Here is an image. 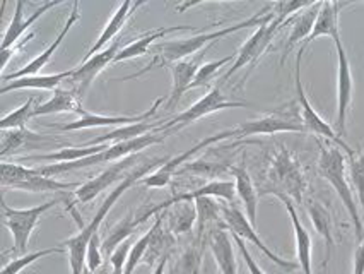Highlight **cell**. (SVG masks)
Here are the masks:
<instances>
[{"instance_id":"f546056e","label":"cell","mask_w":364,"mask_h":274,"mask_svg":"<svg viewBox=\"0 0 364 274\" xmlns=\"http://www.w3.org/2000/svg\"><path fill=\"white\" fill-rule=\"evenodd\" d=\"M161 125V122H141V124H132V125H124V127H117L112 132L103 134V136L91 139L87 142V146H100V144H118V142H125V141H132V139L142 137L146 134L154 132L158 130Z\"/></svg>"},{"instance_id":"d4e9b609","label":"cell","mask_w":364,"mask_h":274,"mask_svg":"<svg viewBox=\"0 0 364 274\" xmlns=\"http://www.w3.org/2000/svg\"><path fill=\"white\" fill-rule=\"evenodd\" d=\"M279 201L286 206L287 213H289L291 223H293L294 230V242H296V252H298V264L303 274H313L311 268V237L308 233V230L304 228V225L299 219L298 213H296L294 202L286 199V197H279Z\"/></svg>"},{"instance_id":"4316f807","label":"cell","mask_w":364,"mask_h":274,"mask_svg":"<svg viewBox=\"0 0 364 274\" xmlns=\"http://www.w3.org/2000/svg\"><path fill=\"white\" fill-rule=\"evenodd\" d=\"M209 247L221 274H238L235 247H232L230 233H228V230L224 226L210 231Z\"/></svg>"},{"instance_id":"ee69618b","label":"cell","mask_w":364,"mask_h":274,"mask_svg":"<svg viewBox=\"0 0 364 274\" xmlns=\"http://www.w3.org/2000/svg\"><path fill=\"white\" fill-rule=\"evenodd\" d=\"M130 248H132V243H130V240H127V242L122 243V246L109 255V264H112L113 269L112 274H125V264Z\"/></svg>"},{"instance_id":"74e56055","label":"cell","mask_w":364,"mask_h":274,"mask_svg":"<svg viewBox=\"0 0 364 274\" xmlns=\"http://www.w3.org/2000/svg\"><path fill=\"white\" fill-rule=\"evenodd\" d=\"M154 231H156V221L154 225L151 226L146 233L142 235L137 242L132 243V248H130L129 257H127V264H125V274H134L137 265L144 263V257L147 254V248L151 246V240L154 237Z\"/></svg>"},{"instance_id":"5b68a950","label":"cell","mask_w":364,"mask_h":274,"mask_svg":"<svg viewBox=\"0 0 364 274\" xmlns=\"http://www.w3.org/2000/svg\"><path fill=\"white\" fill-rule=\"evenodd\" d=\"M279 132H306L301 113H299V108L296 110L294 103H289V110H287V107L284 110L279 108L276 112L267 113L264 117L243 122V124L236 125V127L224 130L226 139L274 136V134Z\"/></svg>"},{"instance_id":"7402d4cb","label":"cell","mask_w":364,"mask_h":274,"mask_svg":"<svg viewBox=\"0 0 364 274\" xmlns=\"http://www.w3.org/2000/svg\"><path fill=\"white\" fill-rule=\"evenodd\" d=\"M192 29H193L192 26H169V28H156V29H151V31L142 33V35H139L135 40H132L129 45H125L124 48L120 50V53L117 55L113 64L132 60V58H137V57H144V55L149 53V50H152V46H154L156 41L161 40V38H166L168 35H173V33L192 31Z\"/></svg>"},{"instance_id":"30bf717a","label":"cell","mask_w":364,"mask_h":274,"mask_svg":"<svg viewBox=\"0 0 364 274\" xmlns=\"http://www.w3.org/2000/svg\"><path fill=\"white\" fill-rule=\"evenodd\" d=\"M221 218H223V226L226 228L230 233L238 235L241 240H247V242L255 246L258 251L264 254L267 259L272 260L277 268H281L282 271L286 273H293L296 269H299V264L293 263V260L282 259L281 255H277L276 252L270 251V247H267V243L258 237L255 226L250 223V219L247 218V214L243 213L240 208H236L235 204H221Z\"/></svg>"},{"instance_id":"b9f144b4","label":"cell","mask_w":364,"mask_h":274,"mask_svg":"<svg viewBox=\"0 0 364 274\" xmlns=\"http://www.w3.org/2000/svg\"><path fill=\"white\" fill-rule=\"evenodd\" d=\"M103 264V248H101L100 235H95L89 242L87 254H86V268L91 274H95Z\"/></svg>"},{"instance_id":"f35d334b","label":"cell","mask_w":364,"mask_h":274,"mask_svg":"<svg viewBox=\"0 0 364 274\" xmlns=\"http://www.w3.org/2000/svg\"><path fill=\"white\" fill-rule=\"evenodd\" d=\"M235 57L236 55H228V57L219 58V60L202 64V67L198 69V73L196 75V79H193L192 86H190V90H197V88L207 86V84L213 81V79L215 78V74H218L224 65L230 64V62H235Z\"/></svg>"},{"instance_id":"d6a6232c","label":"cell","mask_w":364,"mask_h":274,"mask_svg":"<svg viewBox=\"0 0 364 274\" xmlns=\"http://www.w3.org/2000/svg\"><path fill=\"white\" fill-rule=\"evenodd\" d=\"M163 216L168 221L169 233H188L197 221V208L190 202H183L168 208V213H163Z\"/></svg>"},{"instance_id":"ab89813d","label":"cell","mask_w":364,"mask_h":274,"mask_svg":"<svg viewBox=\"0 0 364 274\" xmlns=\"http://www.w3.org/2000/svg\"><path fill=\"white\" fill-rule=\"evenodd\" d=\"M202 264V248L190 247L183 252V255L178 259V263L173 268L171 274H198Z\"/></svg>"},{"instance_id":"f6af8a7d","label":"cell","mask_w":364,"mask_h":274,"mask_svg":"<svg viewBox=\"0 0 364 274\" xmlns=\"http://www.w3.org/2000/svg\"><path fill=\"white\" fill-rule=\"evenodd\" d=\"M231 235H232V233H231ZM232 240H235L236 247H238L240 254H241V257H243L245 264H247L248 273H250V274H265L264 269H262L260 265H258V264L255 263V259H253L252 254H250L248 247L245 246V240H241V238L238 237V235H232Z\"/></svg>"},{"instance_id":"603a6c76","label":"cell","mask_w":364,"mask_h":274,"mask_svg":"<svg viewBox=\"0 0 364 274\" xmlns=\"http://www.w3.org/2000/svg\"><path fill=\"white\" fill-rule=\"evenodd\" d=\"M142 6H146V2H129V0H127V2L120 4V6L117 7V11L113 12L112 19L107 23V26L103 28V31H101L98 40L95 41V45H92L91 48H89L86 58L92 57V55H96L100 52H103L105 48H108L109 41L115 40V36L122 31V28L125 26L127 21L132 18L134 12L139 11V7H142Z\"/></svg>"},{"instance_id":"681fc988","label":"cell","mask_w":364,"mask_h":274,"mask_svg":"<svg viewBox=\"0 0 364 274\" xmlns=\"http://www.w3.org/2000/svg\"><path fill=\"white\" fill-rule=\"evenodd\" d=\"M87 274H91V273H89V271H87Z\"/></svg>"},{"instance_id":"2e32d148","label":"cell","mask_w":364,"mask_h":274,"mask_svg":"<svg viewBox=\"0 0 364 274\" xmlns=\"http://www.w3.org/2000/svg\"><path fill=\"white\" fill-rule=\"evenodd\" d=\"M79 19H80V4L74 2L72 4V9L69 12V18H67L65 24H63L62 31L58 33L57 38H55V41H52V43L46 46V50L43 53H40L38 57L33 58V60L29 62V64L24 65L23 69L16 70V73H12V74H2V84L16 81V79H21V78H26V75H38V73H40V70L43 69L46 64H48L50 58H52V55L57 52L58 46L62 45V41L65 40V36L69 35L70 28L74 26Z\"/></svg>"},{"instance_id":"f1b7e54d","label":"cell","mask_w":364,"mask_h":274,"mask_svg":"<svg viewBox=\"0 0 364 274\" xmlns=\"http://www.w3.org/2000/svg\"><path fill=\"white\" fill-rule=\"evenodd\" d=\"M65 112H75L80 117L87 112L82 108L80 98L75 95L72 90H55L50 96V100H46L45 103H41L40 107L35 108V117H43V115H53V113H65Z\"/></svg>"},{"instance_id":"9c48e42d","label":"cell","mask_w":364,"mask_h":274,"mask_svg":"<svg viewBox=\"0 0 364 274\" xmlns=\"http://www.w3.org/2000/svg\"><path fill=\"white\" fill-rule=\"evenodd\" d=\"M293 18L282 19L276 16V18L270 21V23L262 24L260 28H257V31L253 33V35L250 36L248 40L243 43V46L238 50V53H236V57H235V62H232V65L226 70V74L223 75L221 81H228L232 74H236L240 69H243V67H247V65L255 67L257 62L260 60L262 55L269 50V46L272 45L274 40H276V36L279 35V33H281L286 26H289Z\"/></svg>"},{"instance_id":"c3c4849f","label":"cell","mask_w":364,"mask_h":274,"mask_svg":"<svg viewBox=\"0 0 364 274\" xmlns=\"http://www.w3.org/2000/svg\"><path fill=\"white\" fill-rule=\"evenodd\" d=\"M84 274H87V268H86V271H84Z\"/></svg>"},{"instance_id":"7c38bea8","label":"cell","mask_w":364,"mask_h":274,"mask_svg":"<svg viewBox=\"0 0 364 274\" xmlns=\"http://www.w3.org/2000/svg\"><path fill=\"white\" fill-rule=\"evenodd\" d=\"M122 48H124V46H122V41H115V43L109 45L108 48H105L103 52L92 55V57L89 58H84L82 64L79 67H74L72 75L65 81L69 84V90L74 91L75 95L82 100L92 81L103 73L105 67L115 62L117 55L120 53Z\"/></svg>"},{"instance_id":"ffe728a7","label":"cell","mask_w":364,"mask_h":274,"mask_svg":"<svg viewBox=\"0 0 364 274\" xmlns=\"http://www.w3.org/2000/svg\"><path fill=\"white\" fill-rule=\"evenodd\" d=\"M202 55L197 53L193 57L185 58V60L176 62L173 64L169 69H171V91H169L168 96V103H166V110H173L180 103L181 96L185 95L192 86L193 79L198 73V69L202 67Z\"/></svg>"},{"instance_id":"484cf974","label":"cell","mask_w":364,"mask_h":274,"mask_svg":"<svg viewBox=\"0 0 364 274\" xmlns=\"http://www.w3.org/2000/svg\"><path fill=\"white\" fill-rule=\"evenodd\" d=\"M230 174L235 176L236 184V196L240 197L245 206V214L250 219L253 226L257 225V209H258V191L253 184L252 175L248 174L245 163L238 164V167H230Z\"/></svg>"},{"instance_id":"83f0119b","label":"cell","mask_w":364,"mask_h":274,"mask_svg":"<svg viewBox=\"0 0 364 274\" xmlns=\"http://www.w3.org/2000/svg\"><path fill=\"white\" fill-rule=\"evenodd\" d=\"M72 70H63V73L57 74H48V75H26V78L16 79L7 84H2L0 88V95H7L11 91H19V90H43V91H55L62 86L63 83L72 75Z\"/></svg>"},{"instance_id":"ac0fdd59","label":"cell","mask_w":364,"mask_h":274,"mask_svg":"<svg viewBox=\"0 0 364 274\" xmlns=\"http://www.w3.org/2000/svg\"><path fill=\"white\" fill-rule=\"evenodd\" d=\"M219 141H224V132H223V130H221V132L214 134V136L205 137L204 141L197 142L196 146H192V147H190V149L185 151V153L178 154V156H175V158H171V159H166V163L161 164L158 170L152 172V174H149L147 176H144L141 182L146 185V187H152V189L166 187V185L171 182L173 175L176 174L178 168H180L181 164L187 162V159L192 158L193 154H197L198 151L207 149V147L215 144V142H219Z\"/></svg>"},{"instance_id":"ba28073f","label":"cell","mask_w":364,"mask_h":274,"mask_svg":"<svg viewBox=\"0 0 364 274\" xmlns=\"http://www.w3.org/2000/svg\"><path fill=\"white\" fill-rule=\"evenodd\" d=\"M250 107V103L241 100H230L228 96L223 95V91L219 88H213L205 96H202L197 103H193L192 107L183 110L181 113H178L176 117L168 120H161V125L158 127V132L161 134H171L178 132V130L188 127V125L196 124L197 120L204 119V117L213 115L215 112H221V110L228 108H243Z\"/></svg>"},{"instance_id":"d590c367","label":"cell","mask_w":364,"mask_h":274,"mask_svg":"<svg viewBox=\"0 0 364 274\" xmlns=\"http://www.w3.org/2000/svg\"><path fill=\"white\" fill-rule=\"evenodd\" d=\"M35 132H31L29 129H9L2 130L0 134V156L6 158V156L14 154L16 151L21 149L28 144L29 139H38Z\"/></svg>"},{"instance_id":"7a4b0ae2","label":"cell","mask_w":364,"mask_h":274,"mask_svg":"<svg viewBox=\"0 0 364 274\" xmlns=\"http://www.w3.org/2000/svg\"><path fill=\"white\" fill-rule=\"evenodd\" d=\"M163 158H152V159H146L144 163H139L137 167L132 168L129 175L124 176L122 182H118V185L113 189L112 192L105 197V201L101 202L100 209L96 211L95 218L87 223L84 228H80V231L74 237L67 238L65 242L62 243V247L67 248V255H69V263H70V271L72 274H84L86 271V254H87V247L89 242H91L95 235H100V228L103 225L105 218L109 211L113 209V206L117 204V201L120 199L124 194L129 191L130 187L139 180H142L144 176L149 175L151 170H158V164H164Z\"/></svg>"},{"instance_id":"cb8c5ba5","label":"cell","mask_w":364,"mask_h":274,"mask_svg":"<svg viewBox=\"0 0 364 274\" xmlns=\"http://www.w3.org/2000/svg\"><path fill=\"white\" fill-rule=\"evenodd\" d=\"M347 4L341 2H321V9L318 12V18L315 21V26H313L311 35L308 36V40L304 41L299 50H306L308 45L313 43L316 38L327 36L332 38L333 41L341 40V29H338V14H341L342 7H346Z\"/></svg>"},{"instance_id":"e0dca14e","label":"cell","mask_w":364,"mask_h":274,"mask_svg":"<svg viewBox=\"0 0 364 274\" xmlns=\"http://www.w3.org/2000/svg\"><path fill=\"white\" fill-rule=\"evenodd\" d=\"M137 156H130V158H125L122 159V162H117L113 164H109V168H107L105 172H101L98 176H95V179L87 180L86 184H82L77 191L74 192L75 196V201L77 202H82V204H86V202H91L95 199L96 196L101 192H105L107 189H109V185H113L118 180H124L120 179L122 175H124L125 170H129V168H135L137 167Z\"/></svg>"},{"instance_id":"277c9868","label":"cell","mask_w":364,"mask_h":274,"mask_svg":"<svg viewBox=\"0 0 364 274\" xmlns=\"http://www.w3.org/2000/svg\"><path fill=\"white\" fill-rule=\"evenodd\" d=\"M318 170L321 176L332 185L333 191L337 192L338 199L342 201L350 221H353L355 237L359 243L364 240V225L363 219L359 216L358 206H355L354 191L350 187L349 180L346 174V158L342 154V149L336 144H321L320 142V158H318Z\"/></svg>"},{"instance_id":"60d3db41","label":"cell","mask_w":364,"mask_h":274,"mask_svg":"<svg viewBox=\"0 0 364 274\" xmlns=\"http://www.w3.org/2000/svg\"><path fill=\"white\" fill-rule=\"evenodd\" d=\"M350 182H353V187L355 194H358L359 204L364 211V151L359 156H353L350 158Z\"/></svg>"},{"instance_id":"e575fe53","label":"cell","mask_w":364,"mask_h":274,"mask_svg":"<svg viewBox=\"0 0 364 274\" xmlns=\"http://www.w3.org/2000/svg\"><path fill=\"white\" fill-rule=\"evenodd\" d=\"M135 228H139L137 221H135V216L125 218L124 221H120L117 226H113V228L109 230L108 237L103 238V242H101V248H103L105 254L112 255L113 252L122 246V243L127 242V240L132 237Z\"/></svg>"},{"instance_id":"9a60e30c","label":"cell","mask_w":364,"mask_h":274,"mask_svg":"<svg viewBox=\"0 0 364 274\" xmlns=\"http://www.w3.org/2000/svg\"><path fill=\"white\" fill-rule=\"evenodd\" d=\"M161 103H164L163 98H158L154 101V105L149 110H146L144 113H139V115H96V113L86 112L82 117L74 122H69V124L60 125V130L63 132H69V130H82V129H95V127H112V125H132V124H141V122H146L151 119L156 113V110L161 107Z\"/></svg>"},{"instance_id":"52a82bcc","label":"cell","mask_w":364,"mask_h":274,"mask_svg":"<svg viewBox=\"0 0 364 274\" xmlns=\"http://www.w3.org/2000/svg\"><path fill=\"white\" fill-rule=\"evenodd\" d=\"M67 199L58 197V199H50L43 202V204L35 206V208L28 209H16L7 206L6 201H2V214H4V225L9 228L12 233V240H14V247L12 252L18 255L26 254V248L31 238L33 231L40 223V219L43 218L45 213H48L50 209L55 208L60 202H65Z\"/></svg>"},{"instance_id":"836d02e7","label":"cell","mask_w":364,"mask_h":274,"mask_svg":"<svg viewBox=\"0 0 364 274\" xmlns=\"http://www.w3.org/2000/svg\"><path fill=\"white\" fill-rule=\"evenodd\" d=\"M55 254H67V248L58 246V247H48V248H41V251H35V252H29V254L14 257L11 259L9 263L2 268V274H21L24 269L33 265L38 260L45 259V257L55 255Z\"/></svg>"},{"instance_id":"4fadbf2b","label":"cell","mask_w":364,"mask_h":274,"mask_svg":"<svg viewBox=\"0 0 364 274\" xmlns=\"http://www.w3.org/2000/svg\"><path fill=\"white\" fill-rule=\"evenodd\" d=\"M236 196V184L231 182V180H214V182L205 184L204 187L196 189L192 192L178 194V196H173L171 199L161 202V204L154 206V208L147 209L146 213L135 216V221L141 226L142 223H146L151 216H158L161 211H166L168 208L175 204H183V202H192L197 199H202V197H215V199H224V201H235Z\"/></svg>"},{"instance_id":"1f68e13d","label":"cell","mask_w":364,"mask_h":274,"mask_svg":"<svg viewBox=\"0 0 364 274\" xmlns=\"http://www.w3.org/2000/svg\"><path fill=\"white\" fill-rule=\"evenodd\" d=\"M108 144H100V146H82V147H62V149L53 151V153H45V154H35V156H26V162H50V163H72L79 162V159L89 158V156H95L105 151Z\"/></svg>"},{"instance_id":"d6986e66","label":"cell","mask_w":364,"mask_h":274,"mask_svg":"<svg viewBox=\"0 0 364 274\" xmlns=\"http://www.w3.org/2000/svg\"><path fill=\"white\" fill-rule=\"evenodd\" d=\"M60 4H62L60 0L41 4V6L38 7V9L26 19V18H24V2H23V0H18V2H16V9H14V16H12V21L9 23V26H7L6 33H4L2 45H0V52H6V50L14 48L19 38L23 36L24 33H26L28 29L31 28L33 24H35L36 21L45 14V12L53 9V7L60 6Z\"/></svg>"},{"instance_id":"3957f363","label":"cell","mask_w":364,"mask_h":274,"mask_svg":"<svg viewBox=\"0 0 364 274\" xmlns=\"http://www.w3.org/2000/svg\"><path fill=\"white\" fill-rule=\"evenodd\" d=\"M265 180L264 194H272L277 199L286 197L296 204L304 202V192L308 191L306 175L299 159L286 146H279V149L274 151L267 163Z\"/></svg>"},{"instance_id":"4dcf8cb0","label":"cell","mask_w":364,"mask_h":274,"mask_svg":"<svg viewBox=\"0 0 364 274\" xmlns=\"http://www.w3.org/2000/svg\"><path fill=\"white\" fill-rule=\"evenodd\" d=\"M306 211L313 226H315L316 233L323 238L325 246H327V257H325V264H327L330 257H332L333 247H336V240H333L332 233V216H330L327 208L323 204H320L318 201H308Z\"/></svg>"},{"instance_id":"6da1fadb","label":"cell","mask_w":364,"mask_h":274,"mask_svg":"<svg viewBox=\"0 0 364 274\" xmlns=\"http://www.w3.org/2000/svg\"><path fill=\"white\" fill-rule=\"evenodd\" d=\"M276 14H274L272 4H267L265 7H262L260 11L255 12L252 18L240 21V23L232 24V26L228 28H219L215 31H207V33H197V35H192L188 38H178V40H164L161 43H156L152 46V60L147 64L144 69L139 70L132 75H129L127 79H137L144 75L146 73H149L152 69H159V67H171L176 62L185 60V58L193 57L200 52L202 48H207V46H213L215 41H219L221 38H226L232 35V33H238L245 28H260L262 24L270 23Z\"/></svg>"},{"instance_id":"7dc6e473","label":"cell","mask_w":364,"mask_h":274,"mask_svg":"<svg viewBox=\"0 0 364 274\" xmlns=\"http://www.w3.org/2000/svg\"><path fill=\"white\" fill-rule=\"evenodd\" d=\"M169 255H171V254L164 255L163 259H159V263L154 268V273H152V274H164V268H166V263L169 260Z\"/></svg>"},{"instance_id":"44dd1931","label":"cell","mask_w":364,"mask_h":274,"mask_svg":"<svg viewBox=\"0 0 364 274\" xmlns=\"http://www.w3.org/2000/svg\"><path fill=\"white\" fill-rule=\"evenodd\" d=\"M321 9V2H311L306 9H303L298 14H294L293 21H291L289 28V36H287L286 45H284V52H282V58H281V65H284L287 55L294 50L296 45H299L303 41L308 40V36L311 35L313 26H315V21L318 18V12Z\"/></svg>"},{"instance_id":"5bb4252c","label":"cell","mask_w":364,"mask_h":274,"mask_svg":"<svg viewBox=\"0 0 364 274\" xmlns=\"http://www.w3.org/2000/svg\"><path fill=\"white\" fill-rule=\"evenodd\" d=\"M337 48V117H336V132L341 137L346 134V122L349 115V108L353 105L354 78L350 70V62L341 40L333 41Z\"/></svg>"},{"instance_id":"7bdbcfd3","label":"cell","mask_w":364,"mask_h":274,"mask_svg":"<svg viewBox=\"0 0 364 274\" xmlns=\"http://www.w3.org/2000/svg\"><path fill=\"white\" fill-rule=\"evenodd\" d=\"M224 170H230V167L226 164H218V163H204V162H192L187 163L181 172H192L197 175H205V176H215L223 174Z\"/></svg>"},{"instance_id":"8fae6325","label":"cell","mask_w":364,"mask_h":274,"mask_svg":"<svg viewBox=\"0 0 364 274\" xmlns=\"http://www.w3.org/2000/svg\"><path fill=\"white\" fill-rule=\"evenodd\" d=\"M303 50H299L298 55H296V69H294V84H296V101L299 105V113H301V119L304 124V129L306 132L315 134V136L327 139L328 142L336 144L341 147L342 151H346L349 154V158H353L354 151L350 149V146L342 139L338 134L336 132V129L332 125L327 124L321 117L316 113V110L311 107L310 100H308L306 91L303 88V81H301V60H303Z\"/></svg>"},{"instance_id":"8d00e7d4","label":"cell","mask_w":364,"mask_h":274,"mask_svg":"<svg viewBox=\"0 0 364 274\" xmlns=\"http://www.w3.org/2000/svg\"><path fill=\"white\" fill-rule=\"evenodd\" d=\"M35 96H31L26 103L21 105L18 110L4 115L2 122H0V130H9V129H28L26 124L29 120L35 119Z\"/></svg>"},{"instance_id":"bcb514c9","label":"cell","mask_w":364,"mask_h":274,"mask_svg":"<svg viewBox=\"0 0 364 274\" xmlns=\"http://www.w3.org/2000/svg\"><path fill=\"white\" fill-rule=\"evenodd\" d=\"M353 274H364V240L354 252V265Z\"/></svg>"},{"instance_id":"8992f818","label":"cell","mask_w":364,"mask_h":274,"mask_svg":"<svg viewBox=\"0 0 364 274\" xmlns=\"http://www.w3.org/2000/svg\"><path fill=\"white\" fill-rule=\"evenodd\" d=\"M2 187L14 189L21 192L45 194V192H63V191H77L80 185L62 182L53 176H45L38 172V168L24 167L21 163H2Z\"/></svg>"}]
</instances>
